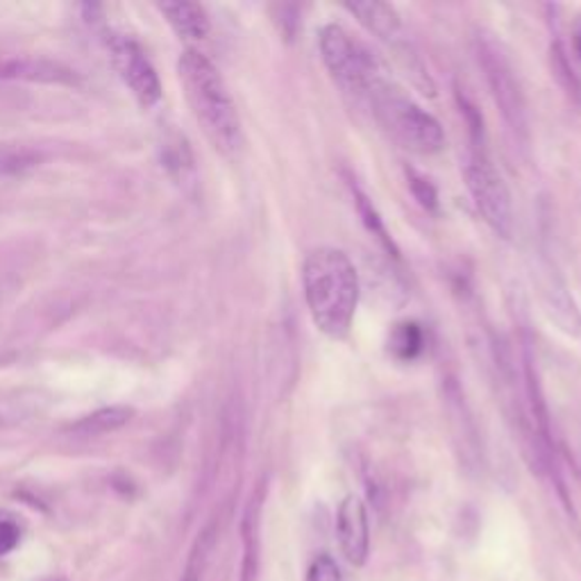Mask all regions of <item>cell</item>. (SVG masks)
Wrapping results in <instances>:
<instances>
[{
  "label": "cell",
  "instance_id": "5bb4252c",
  "mask_svg": "<svg viewBox=\"0 0 581 581\" xmlns=\"http://www.w3.org/2000/svg\"><path fill=\"white\" fill-rule=\"evenodd\" d=\"M214 545H217V524H207L191 548V554H189V561H187V568H184V574L180 581H202L211 552H214Z\"/></svg>",
  "mask_w": 581,
  "mask_h": 581
},
{
  "label": "cell",
  "instance_id": "30bf717a",
  "mask_svg": "<svg viewBox=\"0 0 581 581\" xmlns=\"http://www.w3.org/2000/svg\"><path fill=\"white\" fill-rule=\"evenodd\" d=\"M0 80H23V82H41V84H73L76 76H73L71 69H67L58 62L12 58V60H0Z\"/></svg>",
  "mask_w": 581,
  "mask_h": 581
},
{
  "label": "cell",
  "instance_id": "7402d4cb",
  "mask_svg": "<svg viewBox=\"0 0 581 581\" xmlns=\"http://www.w3.org/2000/svg\"><path fill=\"white\" fill-rule=\"evenodd\" d=\"M19 527L14 522L0 520V557L12 552L19 545Z\"/></svg>",
  "mask_w": 581,
  "mask_h": 581
},
{
  "label": "cell",
  "instance_id": "ba28073f",
  "mask_svg": "<svg viewBox=\"0 0 581 581\" xmlns=\"http://www.w3.org/2000/svg\"><path fill=\"white\" fill-rule=\"evenodd\" d=\"M337 537L348 563L361 568L371 554V527H368V511L361 498L348 495L341 502L337 513Z\"/></svg>",
  "mask_w": 581,
  "mask_h": 581
},
{
  "label": "cell",
  "instance_id": "9c48e42d",
  "mask_svg": "<svg viewBox=\"0 0 581 581\" xmlns=\"http://www.w3.org/2000/svg\"><path fill=\"white\" fill-rule=\"evenodd\" d=\"M539 289L550 321L557 323L568 337H581V311L552 267L539 269Z\"/></svg>",
  "mask_w": 581,
  "mask_h": 581
},
{
  "label": "cell",
  "instance_id": "e0dca14e",
  "mask_svg": "<svg viewBox=\"0 0 581 581\" xmlns=\"http://www.w3.org/2000/svg\"><path fill=\"white\" fill-rule=\"evenodd\" d=\"M39 164V154L19 146H0V180L23 176Z\"/></svg>",
  "mask_w": 581,
  "mask_h": 581
},
{
  "label": "cell",
  "instance_id": "52a82bcc",
  "mask_svg": "<svg viewBox=\"0 0 581 581\" xmlns=\"http://www.w3.org/2000/svg\"><path fill=\"white\" fill-rule=\"evenodd\" d=\"M104 43H108L112 64L119 71L121 80L130 87V91L137 96V100L141 104L150 108V104H154L162 98L160 76H157L154 67L150 64V60L146 58V52L139 48V43H134L132 39H128L123 34H114V32L104 37Z\"/></svg>",
  "mask_w": 581,
  "mask_h": 581
},
{
  "label": "cell",
  "instance_id": "9a60e30c",
  "mask_svg": "<svg viewBox=\"0 0 581 581\" xmlns=\"http://www.w3.org/2000/svg\"><path fill=\"white\" fill-rule=\"evenodd\" d=\"M352 193H354V202H357L359 217H361L365 230L371 232V234H373V237H375V239H378V241H380L389 252H393V257H398V248H395L393 239L389 237L387 226H384V221L380 219V214H378V209H375L373 200L368 198L359 187H352Z\"/></svg>",
  "mask_w": 581,
  "mask_h": 581
},
{
  "label": "cell",
  "instance_id": "44dd1931",
  "mask_svg": "<svg viewBox=\"0 0 581 581\" xmlns=\"http://www.w3.org/2000/svg\"><path fill=\"white\" fill-rule=\"evenodd\" d=\"M23 400L17 398H0V428L14 425V422H21L30 411L23 409Z\"/></svg>",
  "mask_w": 581,
  "mask_h": 581
},
{
  "label": "cell",
  "instance_id": "4fadbf2b",
  "mask_svg": "<svg viewBox=\"0 0 581 581\" xmlns=\"http://www.w3.org/2000/svg\"><path fill=\"white\" fill-rule=\"evenodd\" d=\"M132 415H134V411L128 407H104V409H98V411L84 415L82 420H78L71 428V432L82 439L104 437V434H112V432H119L121 428H126L132 420Z\"/></svg>",
  "mask_w": 581,
  "mask_h": 581
},
{
  "label": "cell",
  "instance_id": "3957f363",
  "mask_svg": "<svg viewBox=\"0 0 581 581\" xmlns=\"http://www.w3.org/2000/svg\"><path fill=\"white\" fill-rule=\"evenodd\" d=\"M365 102L384 132L404 150L415 154H437L443 150L445 132L441 123L395 87L391 78L380 82Z\"/></svg>",
  "mask_w": 581,
  "mask_h": 581
},
{
  "label": "cell",
  "instance_id": "ac0fdd59",
  "mask_svg": "<svg viewBox=\"0 0 581 581\" xmlns=\"http://www.w3.org/2000/svg\"><path fill=\"white\" fill-rule=\"evenodd\" d=\"M259 545H257V513H248L243 520V568L241 581H257L259 568Z\"/></svg>",
  "mask_w": 581,
  "mask_h": 581
},
{
  "label": "cell",
  "instance_id": "d6986e66",
  "mask_svg": "<svg viewBox=\"0 0 581 581\" xmlns=\"http://www.w3.org/2000/svg\"><path fill=\"white\" fill-rule=\"evenodd\" d=\"M407 180H409V187H411V193L413 198L425 207L430 211H434L439 207V193H437V187L425 178V176H420L415 171H407Z\"/></svg>",
  "mask_w": 581,
  "mask_h": 581
},
{
  "label": "cell",
  "instance_id": "7c38bea8",
  "mask_svg": "<svg viewBox=\"0 0 581 581\" xmlns=\"http://www.w3.org/2000/svg\"><path fill=\"white\" fill-rule=\"evenodd\" d=\"M160 12L167 17L169 26L189 41H202L209 34V17L198 3L176 0V3H160Z\"/></svg>",
  "mask_w": 581,
  "mask_h": 581
},
{
  "label": "cell",
  "instance_id": "6da1fadb",
  "mask_svg": "<svg viewBox=\"0 0 581 581\" xmlns=\"http://www.w3.org/2000/svg\"><path fill=\"white\" fill-rule=\"evenodd\" d=\"M304 300L313 325L330 339H345L359 304V276L339 248H315L302 263Z\"/></svg>",
  "mask_w": 581,
  "mask_h": 581
},
{
  "label": "cell",
  "instance_id": "8992f818",
  "mask_svg": "<svg viewBox=\"0 0 581 581\" xmlns=\"http://www.w3.org/2000/svg\"><path fill=\"white\" fill-rule=\"evenodd\" d=\"M478 60L507 126L515 134H527V100L522 87L502 46L491 34L478 37Z\"/></svg>",
  "mask_w": 581,
  "mask_h": 581
},
{
  "label": "cell",
  "instance_id": "5b68a950",
  "mask_svg": "<svg viewBox=\"0 0 581 581\" xmlns=\"http://www.w3.org/2000/svg\"><path fill=\"white\" fill-rule=\"evenodd\" d=\"M463 180L472 196L474 207L489 223V228L502 239L513 234V200L504 178L495 171L484 152H472L463 167Z\"/></svg>",
  "mask_w": 581,
  "mask_h": 581
},
{
  "label": "cell",
  "instance_id": "7a4b0ae2",
  "mask_svg": "<svg viewBox=\"0 0 581 581\" xmlns=\"http://www.w3.org/2000/svg\"><path fill=\"white\" fill-rule=\"evenodd\" d=\"M178 69L187 100L207 139L226 154L237 152L241 148V121L214 62L200 50L187 48L180 56Z\"/></svg>",
  "mask_w": 581,
  "mask_h": 581
},
{
  "label": "cell",
  "instance_id": "2e32d148",
  "mask_svg": "<svg viewBox=\"0 0 581 581\" xmlns=\"http://www.w3.org/2000/svg\"><path fill=\"white\" fill-rule=\"evenodd\" d=\"M389 348L398 359H415L425 348V334L418 323H402L391 332Z\"/></svg>",
  "mask_w": 581,
  "mask_h": 581
},
{
  "label": "cell",
  "instance_id": "8fae6325",
  "mask_svg": "<svg viewBox=\"0 0 581 581\" xmlns=\"http://www.w3.org/2000/svg\"><path fill=\"white\" fill-rule=\"evenodd\" d=\"M343 8L352 17H357V21L368 32H373L375 37L389 43H398L402 34V23H400V14L391 6L378 3V0H361V3H345Z\"/></svg>",
  "mask_w": 581,
  "mask_h": 581
},
{
  "label": "cell",
  "instance_id": "277c9868",
  "mask_svg": "<svg viewBox=\"0 0 581 581\" xmlns=\"http://www.w3.org/2000/svg\"><path fill=\"white\" fill-rule=\"evenodd\" d=\"M319 46L337 84L359 100H365L380 82L389 80V71L375 52L337 23L321 30Z\"/></svg>",
  "mask_w": 581,
  "mask_h": 581
},
{
  "label": "cell",
  "instance_id": "ffe728a7",
  "mask_svg": "<svg viewBox=\"0 0 581 581\" xmlns=\"http://www.w3.org/2000/svg\"><path fill=\"white\" fill-rule=\"evenodd\" d=\"M304 581H343V574L330 554H321L311 561Z\"/></svg>",
  "mask_w": 581,
  "mask_h": 581
},
{
  "label": "cell",
  "instance_id": "603a6c76",
  "mask_svg": "<svg viewBox=\"0 0 581 581\" xmlns=\"http://www.w3.org/2000/svg\"><path fill=\"white\" fill-rule=\"evenodd\" d=\"M577 52L581 56V30L577 32Z\"/></svg>",
  "mask_w": 581,
  "mask_h": 581
}]
</instances>
